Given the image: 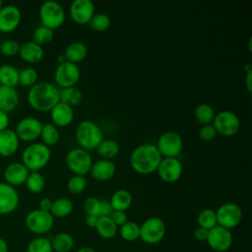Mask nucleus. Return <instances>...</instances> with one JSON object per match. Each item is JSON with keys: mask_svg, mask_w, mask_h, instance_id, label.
<instances>
[{"mask_svg": "<svg viewBox=\"0 0 252 252\" xmlns=\"http://www.w3.org/2000/svg\"><path fill=\"white\" fill-rule=\"evenodd\" d=\"M83 209L87 216H96L99 217V210H100V200L90 196L84 200Z\"/></svg>", "mask_w": 252, "mask_h": 252, "instance_id": "43", "label": "nucleus"}, {"mask_svg": "<svg viewBox=\"0 0 252 252\" xmlns=\"http://www.w3.org/2000/svg\"><path fill=\"white\" fill-rule=\"evenodd\" d=\"M109 203L113 209V211H123L128 210L132 203L133 197L132 194L126 189H118L116 190L110 197Z\"/></svg>", "mask_w": 252, "mask_h": 252, "instance_id": "26", "label": "nucleus"}, {"mask_svg": "<svg viewBox=\"0 0 252 252\" xmlns=\"http://www.w3.org/2000/svg\"><path fill=\"white\" fill-rule=\"evenodd\" d=\"M208 231H209L208 229H205L203 227L198 226L194 230V236L199 241H206L207 237H208Z\"/></svg>", "mask_w": 252, "mask_h": 252, "instance_id": "48", "label": "nucleus"}, {"mask_svg": "<svg viewBox=\"0 0 252 252\" xmlns=\"http://www.w3.org/2000/svg\"><path fill=\"white\" fill-rule=\"evenodd\" d=\"M38 15L41 25L53 31L61 27L66 19L64 8L54 0L44 1L39 7Z\"/></svg>", "mask_w": 252, "mask_h": 252, "instance_id": "5", "label": "nucleus"}, {"mask_svg": "<svg viewBox=\"0 0 252 252\" xmlns=\"http://www.w3.org/2000/svg\"><path fill=\"white\" fill-rule=\"evenodd\" d=\"M9 122H10L9 114L0 110V131L7 129L9 126Z\"/></svg>", "mask_w": 252, "mask_h": 252, "instance_id": "50", "label": "nucleus"}, {"mask_svg": "<svg viewBox=\"0 0 252 252\" xmlns=\"http://www.w3.org/2000/svg\"><path fill=\"white\" fill-rule=\"evenodd\" d=\"M30 170L19 161H14L9 163L3 172L5 182L12 186H19L25 184Z\"/></svg>", "mask_w": 252, "mask_h": 252, "instance_id": "19", "label": "nucleus"}, {"mask_svg": "<svg viewBox=\"0 0 252 252\" xmlns=\"http://www.w3.org/2000/svg\"><path fill=\"white\" fill-rule=\"evenodd\" d=\"M245 85L249 93L252 91V70L246 72V77H245Z\"/></svg>", "mask_w": 252, "mask_h": 252, "instance_id": "52", "label": "nucleus"}, {"mask_svg": "<svg viewBox=\"0 0 252 252\" xmlns=\"http://www.w3.org/2000/svg\"><path fill=\"white\" fill-rule=\"evenodd\" d=\"M115 163L110 159L101 158L93 162L89 173L97 181H107L115 175Z\"/></svg>", "mask_w": 252, "mask_h": 252, "instance_id": "20", "label": "nucleus"}, {"mask_svg": "<svg viewBox=\"0 0 252 252\" xmlns=\"http://www.w3.org/2000/svg\"><path fill=\"white\" fill-rule=\"evenodd\" d=\"M89 25L93 31L102 32L110 27V18L104 13H96L93 16Z\"/></svg>", "mask_w": 252, "mask_h": 252, "instance_id": "40", "label": "nucleus"}, {"mask_svg": "<svg viewBox=\"0 0 252 252\" xmlns=\"http://www.w3.org/2000/svg\"><path fill=\"white\" fill-rule=\"evenodd\" d=\"M198 135L203 142H211L216 139V137L218 136V133L212 124H207V125H202Z\"/></svg>", "mask_w": 252, "mask_h": 252, "instance_id": "45", "label": "nucleus"}, {"mask_svg": "<svg viewBox=\"0 0 252 252\" xmlns=\"http://www.w3.org/2000/svg\"><path fill=\"white\" fill-rule=\"evenodd\" d=\"M197 222L198 226L208 230L218 225L216 211L209 208L201 210L197 216Z\"/></svg>", "mask_w": 252, "mask_h": 252, "instance_id": "36", "label": "nucleus"}, {"mask_svg": "<svg viewBox=\"0 0 252 252\" xmlns=\"http://www.w3.org/2000/svg\"><path fill=\"white\" fill-rule=\"evenodd\" d=\"M20 140L14 130L7 128L0 131V156L8 158L13 156L19 149Z\"/></svg>", "mask_w": 252, "mask_h": 252, "instance_id": "23", "label": "nucleus"}, {"mask_svg": "<svg viewBox=\"0 0 252 252\" xmlns=\"http://www.w3.org/2000/svg\"><path fill=\"white\" fill-rule=\"evenodd\" d=\"M74 209L73 202L66 197H60L52 201L50 214L53 218H66L72 214Z\"/></svg>", "mask_w": 252, "mask_h": 252, "instance_id": "27", "label": "nucleus"}, {"mask_svg": "<svg viewBox=\"0 0 252 252\" xmlns=\"http://www.w3.org/2000/svg\"><path fill=\"white\" fill-rule=\"evenodd\" d=\"M162 158H177L183 148V140L175 131L162 133L156 144Z\"/></svg>", "mask_w": 252, "mask_h": 252, "instance_id": "10", "label": "nucleus"}, {"mask_svg": "<svg viewBox=\"0 0 252 252\" xmlns=\"http://www.w3.org/2000/svg\"><path fill=\"white\" fill-rule=\"evenodd\" d=\"M42 125L39 119L33 116H27L17 123L14 131L20 141L32 142L40 137Z\"/></svg>", "mask_w": 252, "mask_h": 252, "instance_id": "13", "label": "nucleus"}, {"mask_svg": "<svg viewBox=\"0 0 252 252\" xmlns=\"http://www.w3.org/2000/svg\"><path fill=\"white\" fill-rule=\"evenodd\" d=\"M19 204L20 196L17 189L6 182H0V215L12 214Z\"/></svg>", "mask_w": 252, "mask_h": 252, "instance_id": "17", "label": "nucleus"}, {"mask_svg": "<svg viewBox=\"0 0 252 252\" xmlns=\"http://www.w3.org/2000/svg\"><path fill=\"white\" fill-rule=\"evenodd\" d=\"M166 227L164 221L158 217H151L140 225L139 238L147 244L159 243L165 235Z\"/></svg>", "mask_w": 252, "mask_h": 252, "instance_id": "8", "label": "nucleus"}, {"mask_svg": "<svg viewBox=\"0 0 252 252\" xmlns=\"http://www.w3.org/2000/svg\"><path fill=\"white\" fill-rule=\"evenodd\" d=\"M88 55V47L81 41H73L69 43L64 51V56L67 61L77 64L83 61Z\"/></svg>", "mask_w": 252, "mask_h": 252, "instance_id": "25", "label": "nucleus"}, {"mask_svg": "<svg viewBox=\"0 0 252 252\" xmlns=\"http://www.w3.org/2000/svg\"><path fill=\"white\" fill-rule=\"evenodd\" d=\"M38 206H39V208H38L39 210H42L45 212H50V209L52 206V200L48 197H43L40 199Z\"/></svg>", "mask_w": 252, "mask_h": 252, "instance_id": "49", "label": "nucleus"}, {"mask_svg": "<svg viewBox=\"0 0 252 252\" xmlns=\"http://www.w3.org/2000/svg\"><path fill=\"white\" fill-rule=\"evenodd\" d=\"M54 37V31L42 25L37 26L32 32V41L40 46L48 44Z\"/></svg>", "mask_w": 252, "mask_h": 252, "instance_id": "37", "label": "nucleus"}, {"mask_svg": "<svg viewBox=\"0 0 252 252\" xmlns=\"http://www.w3.org/2000/svg\"><path fill=\"white\" fill-rule=\"evenodd\" d=\"M2 6H3V2L0 0V9H1V7H2Z\"/></svg>", "mask_w": 252, "mask_h": 252, "instance_id": "56", "label": "nucleus"}, {"mask_svg": "<svg viewBox=\"0 0 252 252\" xmlns=\"http://www.w3.org/2000/svg\"><path fill=\"white\" fill-rule=\"evenodd\" d=\"M29 104L40 112L50 111L59 102V89L48 82H38L28 92Z\"/></svg>", "mask_w": 252, "mask_h": 252, "instance_id": "2", "label": "nucleus"}, {"mask_svg": "<svg viewBox=\"0 0 252 252\" xmlns=\"http://www.w3.org/2000/svg\"><path fill=\"white\" fill-rule=\"evenodd\" d=\"M69 14L76 24L87 25L95 14L94 4L92 0H74L70 5Z\"/></svg>", "mask_w": 252, "mask_h": 252, "instance_id": "16", "label": "nucleus"}, {"mask_svg": "<svg viewBox=\"0 0 252 252\" xmlns=\"http://www.w3.org/2000/svg\"><path fill=\"white\" fill-rule=\"evenodd\" d=\"M22 14L20 9L12 4L3 5L0 9V32H11L21 23Z\"/></svg>", "mask_w": 252, "mask_h": 252, "instance_id": "18", "label": "nucleus"}, {"mask_svg": "<svg viewBox=\"0 0 252 252\" xmlns=\"http://www.w3.org/2000/svg\"><path fill=\"white\" fill-rule=\"evenodd\" d=\"M97 154L105 159L114 158L120 152V146L114 139H103L96 147Z\"/></svg>", "mask_w": 252, "mask_h": 252, "instance_id": "31", "label": "nucleus"}, {"mask_svg": "<svg viewBox=\"0 0 252 252\" xmlns=\"http://www.w3.org/2000/svg\"><path fill=\"white\" fill-rule=\"evenodd\" d=\"M18 54L20 57L31 64H35L42 60L44 56L43 47L32 40H28L20 44Z\"/></svg>", "mask_w": 252, "mask_h": 252, "instance_id": "22", "label": "nucleus"}, {"mask_svg": "<svg viewBox=\"0 0 252 252\" xmlns=\"http://www.w3.org/2000/svg\"><path fill=\"white\" fill-rule=\"evenodd\" d=\"M161 158L162 157L155 144L144 143L132 151L129 162L134 171L148 175L157 171Z\"/></svg>", "mask_w": 252, "mask_h": 252, "instance_id": "1", "label": "nucleus"}, {"mask_svg": "<svg viewBox=\"0 0 252 252\" xmlns=\"http://www.w3.org/2000/svg\"><path fill=\"white\" fill-rule=\"evenodd\" d=\"M18 84L19 70L10 64L0 65V85L15 88Z\"/></svg>", "mask_w": 252, "mask_h": 252, "instance_id": "30", "label": "nucleus"}, {"mask_svg": "<svg viewBox=\"0 0 252 252\" xmlns=\"http://www.w3.org/2000/svg\"><path fill=\"white\" fill-rule=\"evenodd\" d=\"M94 229L101 238L110 239L116 235L118 227L110 217H98Z\"/></svg>", "mask_w": 252, "mask_h": 252, "instance_id": "28", "label": "nucleus"}, {"mask_svg": "<svg viewBox=\"0 0 252 252\" xmlns=\"http://www.w3.org/2000/svg\"><path fill=\"white\" fill-rule=\"evenodd\" d=\"M75 138L80 148L89 151L96 149L103 140L100 127L92 120L81 121L75 129Z\"/></svg>", "mask_w": 252, "mask_h": 252, "instance_id": "4", "label": "nucleus"}, {"mask_svg": "<svg viewBox=\"0 0 252 252\" xmlns=\"http://www.w3.org/2000/svg\"><path fill=\"white\" fill-rule=\"evenodd\" d=\"M26 227L32 233L40 236L53 227L54 218L50 212H45L39 209L29 212L25 218Z\"/></svg>", "mask_w": 252, "mask_h": 252, "instance_id": "6", "label": "nucleus"}, {"mask_svg": "<svg viewBox=\"0 0 252 252\" xmlns=\"http://www.w3.org/2000/svg\"><path fill=\"white\" fill-rule=\"evenodd\" d=\"M40 138L42 141L41 143H43L47 147L56 145L60 139V133H59L58 127H56L52 123L43 124L40 132Z\"/></svg>", "mask_w": 252, "mask_h": 252, "instance_id": "34", "label": "nucleus"}, {"mask_svg": "<svg viewBox=\"0 0 252 252\" xmlns=\"http://www.w3.org/2000/svg\"><path fill=\"white\" fill-rule=\"evenodd\" d=\"M110 219L117 225V227L121 226L128 220V217L126 213L123 211H113L112 214L110 215Z\"/></svg>", "mask_w": 252, "mask_h": 252, "instance_id": "46", "label": "nucleus"}, {"mask_svg": "<svg viewBox=\"0 0 252 252\" xmlns=\"http://www.w3.org/2000/svg\"><path fill=\"white\" fill-rule=\"evenodd\" d=\"M113 209L107 200H100V210H99V217H110L112 214Z\"/></svg>", "mask_w": 252, "mask_h": 252, "instance_id": "47", "label": "nucleus"}, {"mask_svg": "<svg viewBox=\"0 0 252 252\" xmlns=\"http://www.w3.org/2000/svg\"><path fill=\"white\" fill-rule=\"evenodd\" d=\"M51 158L49 147L41 142H33L28 145L22 153V163L30 171H39L47 165Z\"/></svg>", "mask_w": 252, "mask_h": 252, "instance_id": "3", "label": "nucleus"}, {"mask_svg": "<svg viewBox=\"0 0 252 252\" xmlns=\"http://www.w3.org/2000/svg\"><path fill=\"white\" fill-rule=\"evenodd\" d=\"M218 225L231 229L236 227L242 220L241 208L232 202L221 204L216 211Z\"/></svg>", "mask_w": 252, "mask_h": 252, "instance_id": "11", "label": "nucleus"}, {"mask_svg": "<svg viewBox=\"0 0 252 252\" xmlns=\"http://www.w3.org/2000/svg\"><path fill=\"white\" fill-rule=\"evenodd\" d=\"M56 60H57L58 64H61V63H63V62L67 61V60H66V58H65V56H64V54H59V55L57 56Z\"/></svg>", "mask_w": 252, "mask_h": 252, "instance_id": "55", "label": "nucleus"}, {"mask_svg": "<svg viewBox=\"0 0 252 252\" xmlns=\"http://www.w3.org/2000/svg\"><path fill=\"white\" fill-rule=\"evenodd\" d=\"M232 234L229 229L220 225H216L209 229L207 243L210 248L216 252H225L232 244Z\"/></svg>", "mask_w": 252, "mask_h": 252, "instance_id": "14", "label": "nucleus"}, {"mask_svg": "<svg viewBox=\"0 0 252 252\" xmlns=\"http://www.w3.org/2000/svg\"><path fill=\"white\" fill-rule=\"evenodd\" d=\"M81 71L78 64L65 61L58 64L54 71V80L57 86L63 88L74 87L79 82Z\"/></svg>", "mask_w": 252, "mask_h": 252, "instance_id": "12", "label": "nucleus"}, {"mask_svg": "<svg viewBox=\"0 0 252 252\" xmlns=\"http://www.w3.org/2000/svg\"><path fill=\"white\" fill-rule=\"evenodd\" d=\"M76 252H95L93 248L91 247H88V246H84V247H81L79 248Z\"/></svg>", "mask_w": 252, "mask_h": 252, "instance_id": "54", "label": "nucleus"}, {"mask_svg": "<svg viewBox=\"0 0 252 252\" xmlns=\"http://www.w3.org/2000/svg\"><path fill=\"white\" fill-rule=\"evenodd\" d=\"M8 243L2 237H0V252H8Z\"/></svg>", "mask_w": 252, "mask_h": 252, "instance_id": "53", "label": "nucleus"}, {"mask_svg": "<svg viewBox=\"0 0 252 252\" xmlns=\"http://www.w3.org/2000/svg\"><path fill=\"white\" fill-rule=\"evenodd\" d=\"M212 125L215 127L218 135L232 137L240 129V120L234 112L223 109L215 114Z\"/></svg>", "mask_w": 252, "mask_h": 252, "instance_id": "9", "label": "nucleus"}, {"mask_svg": "<svg viewBox=\"0 0 252 252\" xmlns=\"http://www.w3.org/2000/svg\"><path fill=\"white\" fill-rule=\"evenodd\" d=\"M20 43L15 39H6L0 43V53L4 56H14L19 52Z\"/></svg>", "mask_w": 252, "mask_h": 252, "instance_id": "44", "label": "nucleus"}, {"mask_svg": "<svg viewBox=\"0 0 252 252\" xmlns=\"http://www.w3.org/2000/svg\"><path fill=\"white\" fill-rule=\"evenodd\" d=\"M97 219L98 217L96 216H86L85 219V223L87 224V226L91 227V228H94L97 222Z\"/></svg>", "mask_w": 252, "mask_h": 252, "instance_id": "51", "label": "nucleus"}, {"mask_svg": "<svg viewBox=\"0 0 252 252\" xmlns=\"http://www.w3.org/2000/svg\"><path fill=\"white\" fill-rule=\"evenodd\" d=\"M215 114L214 107L207 102L199 103L194 109V117L202 125L212 124Z\"/></svg>", "mask_w": 252, "mask_h": 252, "instance_id": "33", "label": "nucleus"}, {"mask_svg": "<svg viewBox=\"0 0 252 252\" xmlns=\"http://www.w3.org/2000/svg\"><path fill=\"white\" fill-rule=\"evenodd\" d=\"M49 112L52 124L56 127H66L74 119L73 107L60 101Z\"/></svg>", "mask_w": 252, "mask_h": 252, "instance_id": "21", "label": "nucleus"}, {"mask_svg": "<svg viewBox=\"0 0 252 252\" xmlns=\"http://www.w3.org/2000/svg\"><path fill=\"white\" fill-rule=\"evenodd\" d=\"M67 190L74 195L83 193L87 187V178L83 175H73L67 181Z\"/></svg>", "mask_w": 252, "mask_h": 252, "instance_id": "41", "label": "nucleus"}, {"mask_svg": "<svg viewBox=\"0 0 252 252\" xmlns=\"http://www.w3.org/2000/svg\"><path fill=\"white\" fill-rule=\"evenodd\" d=\"M25 184L31 193L38 194L45 187V178L39 171H30Z\"/></svg>", "mask_w": 252, "mask_h": 252, "instance_id": "35", "label": "nucleus"}, {"mask_svg": "<svg viewBox=\"0 0 252 252\" xmlns=\"http://www.w3.org/2000/svg\"><path fill=\"white\" fill-rule=\"evenodd\" d=\"M82 99H83V93L76 86L59 89V101L60 102H63V103L68 104L73 107L75 105L80 104Z\"/></svg>", "mask_w": 252, "mask_h": 252, "instance_id": "29", "label": "nucleus"}, {"mask_svg": "<svg viewBox=\"0 0 252 252\" xmlns=\"http://www.w3.org/2000/svg\"><path fill=\"white\" fill-rule=\"evenodd\" d=\"M119 233L121 238L126 241H135L140 236V224L135 221L127 220L124 224L120 226Z\"/></svg>", "mask_w": 252, "mask_h": 252, "instance_id": "38", "label": "nucleus"}, {"mask_svg": "<svg viewBox=\"0 0 252 252\" xmlns=\"http://www.w3.org/2000/svg\"><path fill=\"white\" fill-rule=\"evenodd\" d=\"M20 96L15 88L0 85V110L9 113L16 109L19 104Z\"/></svg>", "mask_w": 252, "mask_h": 252, "instance_id": "24", "label": "nucleus"}, {"mask_svg": "<svg viewBox=\"0 0 252 252\" xmlns=\"http://www.w3.org/2000/svg\"><path fill=\"white\" fill-rule=\"evenodd\" d=\"M157 171L163 182L174 183L181 177L183 166L177 158H162Z\"/></svg>", "mask_w": 252, "mask_h": 252, "instance_id": "15", "label": "nucleus"}, {"mask_svg": "<svg viewBox=\"0 0 252 252\" xmlns=\"http://www.w3.org/2000/svg\"><path fill=\"white\" fill-rule=\"evenodd\" d=\"M51 246L55 252H69L74 246V238L68 232H59L52 238Z\"/></svg>", "mask_w": 252, "mask_h": 252, "instance_id": "32", "label": "nucleus"}, {"mask_svg": "<svg viewBox=\"0 0 252 252\" xmlns=\"http://www.w3.org/2000/svg\"><path fill=\"white\" fill-rule=\"evenodd\" d=\"M38 74L37 71L32 67H26L19 71V84L23 87H32L37 83Z\"/></svg>", "mask_w": 252, "mask_h": 252, "instance_id": "42", "label": "nucleus"}, {"mask_svg": "<svg viewBox=\"0 0 252 252\" xmlns=\"http://www.w3.org/2000/svg\"><path fill=\"white\" fill-rule=\"evenodd\" d=\"M27 252H53L51 241L42 235L34 237L29 242Z\"/></svg>", "mask_w": 252, "mask_h": 252, "instance_id": "39", "label": "nucleus"}, {"mask_svg": "<svg viewBox=\"0 0 252 252\" xmlns=\"http://www.w3.org/2000/svg\"><path fill=\"white\" fill-rule=\"evenodd\" d=\"M65 162L68 169L75 175L85 176L90 172L94 161L89 151L82 148H74L67 153Z\"/></svg>", "mask_w": 252, "mask_h": 252, "instance_id": "7", "label": "nucleus"}]
</instances>
